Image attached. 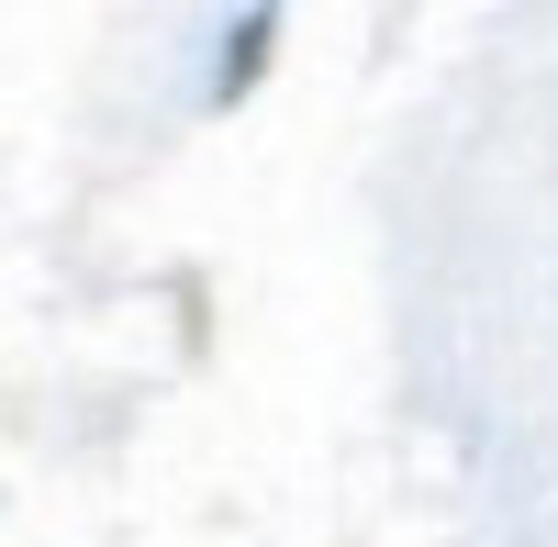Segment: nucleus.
Returning <instances> with one entry per match:
<instances>
[{"label": "nucleus", "instance_id": "1", "mask_svg": "<svg viewBox=\"0 0 558 547\" xmlns=\"http://www.w3.org/2000/svg\"><path fill=\"white\" fill-rule=\"evenodd\" d=\"M268 45H279V12H235L223 23V57H213V101H246L268 78Z\"/></svg>", "mask_w": 558, "mask_h": 547}]
</instances>
